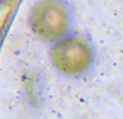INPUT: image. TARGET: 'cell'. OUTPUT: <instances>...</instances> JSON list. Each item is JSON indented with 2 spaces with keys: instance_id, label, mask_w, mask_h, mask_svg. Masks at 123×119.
<instances>
[{
  "instance_id": "1",
  "label": "cell",
  "mask_w": 123,
  "mask_h": 119,
  "mask_svg": "<svg viewBox=\"0 0 123 119\" xmlns=\"http://www.w3.org/2000/svg\"><path fill=\"white\" fill-rule=\"evenodd\" d=\"M27 24L37 39L51 46L74 32L76 11L69 0H36Z\"/></svg>"
},
{
  "instance_id": "2",
  "label": "cell",
  "mask_w": 123,
  "mask_h": 119,
  "mask_svg": "<svg viewBox=\"0 0 123 119\" xmlns=\"http://www.w3.org/2000/svg\"><path fill=\"white\" fill-rule=\"evenodd\" d=\"M49 59L61 76L79 79L92 72L96 63V48L91 39L74 32L50 46Z\"/></svg>"
}]
</instances>
